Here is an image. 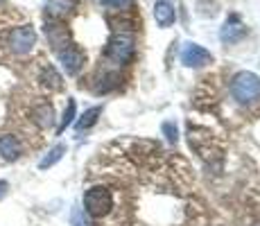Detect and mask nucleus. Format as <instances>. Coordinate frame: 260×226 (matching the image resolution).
<instances>
[{
    "label": "nucleus",
    "instance_id": "2",
    "mask_svg": "<svg viewBox=\"0 0 260 226\" xmlns=\"http://www.w3.org/2000/svg\"><path fill=\"white\" fill-rule=\"evenodd\" d=\"M231 95L242 107H253L260 102V77L253 73H240L231 82Z\"/></svg>",
    "mask_w": 260,
    "mask_h": 226
},
{
    "label": "nucleus",
    "instance_id": "12",
    "mask_svg": "<svg viewBox=\"0 0 260 226\" xmlns=\"http://www.w3.org/2000/svg\"><path fill=\"white\" fill-rule=\"evenodd\" d=\"M63 154H66V145H54L52 149H50V152L46 154V156H43L41 160H39V168L41 170H48V168H52L54 163H59V160L63 158Z\"/></svg>",
    "mask_w": 260,
    "mask_h": 226
},
{
    "label": "nucleus",
    "instance_id": "13",
    "mask_svg": "<svg viewBox=\"0 0 260 226\" xmlns=\"http://www.w3.org/2000/svg\"><path fill=\"white\" fill-rule=\"evenodd\" d=\"M41 82H43V86H48L50 90H59V88L63 86L61 75H59L52 66H46V68H43V73H41Z\"/></svg>",
    "mask_w": 260,
    "mask_h": 226
},
{
    "label": "nucleus",
    "instance_id": "4",
    "mask_svg": "<svg viewBox=\"0 0 260 226\" xmlns=\"http://www.w3.org/2000/svg\"><path fill=\"white\" fill-rule=\"evenodd\" d=\"M37 45V32L32 25H21L9 32V50L16 54H27Z\"/></svg>",
    "mask_w": 260,
    "mask_h": 226
},
{
    "label": "nucleus",
    "instance_id": "5",
    "mask_svg": "<svg viewBox=\"0 0 260 226\" xmlns=\"http://www.w3.org/2000/svg\"><path fill=\"white\" fill-rule=\"evenodd\" d=\"M181 63L188 68H204L208 63H213V54L208 50H204L197 43H188L181 52Z\"/></svg>",
    "mask_w": 260,
    "mask_h": 226
},
{
    "label": "nucleus",
    "instance_id": "20",
    "mask_svg": "<svg viewBox=\"0 0 260 226\" xmlns=\"http://www.w3.org/2000/svg\"><path fill=\"white\" fill-rule=\"evenodd\" d=\"M7 188H9L7 181H0V199H3L5 195H7Z\"/></svg>",
    "mask_w": 260,
    "mask_h": 226
},
{
    "label": "nucleus",
    "instance_id": "15",
    "mask_svg": "<svg viewBox=\"0 0 260 226\" xmlns=\"http://www.w3.org/2000/svg\"><path fill=\"white\" fill-rule=\"evenodd\" d=\"M75 111H77V107H75V100H68V104H66V111H63L61 115V122H59V127H57V132L61 134L66 127H71V124L75 122Z\"/></svg>",
    "mask_w": 260,
    "mask_h": 226
},
{
    "label": "nucleus",
    "instance_id": "14",
    "mask_svg": "<svg viewBox=\"0 0 260 226\" xmlns=\"http://www.w3.org/2000/svg\"><path fill=\"white\" fill-rule=\"evenodd\" d=\"M102 113V107H93V109H88L86 113L82 115V118L75 122V129L77 132H84V129H88V127H93L95 122H98V115Z\"/></svg>",
    "mask_w": 260,
    "mask_h": 226
},
{
    "label": "nucleus",
    "instance_id": "7",
    "mask_svg": "<svg viewBox=\"0 0 260 226\" xmlns=\"http://www.w3.org/2000/svg\"><path fill=\"white\" fill-rule=\"evenodd\" d=\"M244 34H247V27L240 23L238 16H231L226 23H224L222 32H219V39H222L224 43H236L244 37Z\"/></svg>",
    "mask_w": 260,
    "mask_h": 226
},
{
    "label": "nucleus",
    "instance_id": "1",
    "mask_svg": "<svg viewBox=\"0 0 260 226\" xmlns=\"http://www.w3.org/2000/svg\"><path fill=\"white\" fill-rule=\"evenodd\" d=\"M84 210L95 219L98 224L107 222L116 210V195L109 185H93L84 192Z\"/></svg>",
    "mask_w": 260,
    "mask_h": 226
},
{
    "label": "nucleus",
    "instance_id": "17",
    "mask_svg": "<svg viewBox=\"0 0 260 226\" xmlns=\"http://www.w3.org/2000/svg\"><path fill=\"white\" fill-rule=\"evenodd\" d=\"M127 3L129 0H100V5H104V7H109V9H120Z\"/></svg>",
    "mask_w": 260,
    "mask_h": 226
},
{
    "label": "nucleus",
    "instance_id": "18",
    "mask_svg": "<svg viewBox=\"0 0 260 226\" xmlns=\"http://www.w3.org/2000/svg\"><path fill=\"white\" fill-rule=\"evenodd\" d=\"M163 132H166L168 140H172V143H177V127H174L172 122H166V124H163Z\"/></svg>",
    "mask_w": 260,
    "mask_h": 226
},
{
    "label": "nucleus",
    "instance_id": "21",
    "mask_svg": "<svg viewBox=\"0 0 260 226\" xmlns=\"http://www.w3.org/2000/svg\"><path fill=\"white\" fill-rule=\"evenodd\" d=\"M256 226H260V224H256Z\"/></svg>",
    "mask_w": 260,
    "mask_h": 226
},
{
    "label": "nucleus",
    "instance_id": "9",
    "mask_svg": "<svg viewBox=\"0 0 260 226\" xmlns=\"http://www.w3.org/2000/svg\"><path fill=\"white\" fill-rule=\"evenodd\" d=\"M23 154V145L16 136L7 134V136H0V156L5 160H16Z\"/></svg>",
    "mask_w": 260,
    "mask_h": 226
},
{
    "label": "nucleus",
    "instance_id": "11",
    "mask_svg": "<svg viewBox=\"0 0 260 226\" xmlns=\"http://www.w3.org/2000/svg\"><path fill=\"white\" fill-rule=\"evenodd\" d=\"M154 18H156V23L161 25V27H170V25L174 23V18H177V14H174V7L166 0H158L156 5H154Z\"/></svg>",
    "mask_w": 260,
    "mask_h": 226
},
{
    "label": "nucleus",
    "instance_id": "19",
    "mask_svg": "<svg viewBox=\"0 0 260 226\" xmlns=\"http://www.w3.org/2000/svg\"><path fill=\"white\" fill-rule=\"evenodd\" d=\"M73 224L75 226H86V219L82 217V210H79V208L73 210Z\"/></svg>",
    "mask_w": 260,
    "mask_h": 226
},
{
    "label": "nucleus",
    "instance_id": "8",
    "mask_svg": "<svg viewBox=\"0 0 260 226\" xmlns=\"http://www.w3.org/2000/svg\"><path fill=\"white\" fill-rule=\"evenodd\" d=\"M46 37H48V41H50V45H52L54 50H61V48H66V45H68L66 27H63V25H59L57 21H48L46 23Z\"/></svg>",
    "mask_w": 260,
    "mask_h": 226
},
{
    "label": "nucleus",
    "instance_id": "10",
    "mask_svg": "<svg viewBox=\"0 0 260 226\" xmlns=\"http://www.w3.org/2000/svg\"><path fill=\"white\" fill-rule=\"evenodd\" d=\"M32 120L39 124L41 129H48L54 124V109L48 102H41L32 109Z\"/></svg>",
    "mask_w": 260,
    "mask_h": 226
},
{
    "label": "nucleus",
    "instance_id": "3",
    "mask_svg": "<svg viewBox=\"0 0 260 226\" xmlns=\"http://www.w3.org/2000/svg\"><path fill=\"white\" fill-rule=\"evenodd\" d=\"M134 52H136V37H134V32H127V29L116 32L107 45V59L113 66H124V63H129Z\"/></svg>",
    "mask_w": 260,
    "mask_h": 226
},
{
    "label": "nucleus",
    "instance_id": "16",
    "mask_svg": "<svg viewBox=\"0 0 260 226\" xmlns=\"http://www.w3.org/2000/svg\"><path fill=\"white\" fill-rule=\"evenodd\" d=\"M71 5H73L71 0H48V9L52 14H57V16H59V14H66Z\"/></svg>",
    "mask_w": 260,
    "mask_h": 226
},
{
    "label": "nucleus",
    "instance_id": "6",
    "mask_svg": "<svg viewBox=\"0 0 260 226\" xmlns=\"http://www.w3.org/2000/svg\"><path fill=\"white\" fill-rule=\"evenodd\" d=\"M57 54H59V61H61L63 70H66L68 75H77L79 70H82L84 61H86L84 52L77 48V45H66V48L57 50Z\"/></svg>",
    "mask_w": 260,
    "mask_h": 226
}]
</instances>
